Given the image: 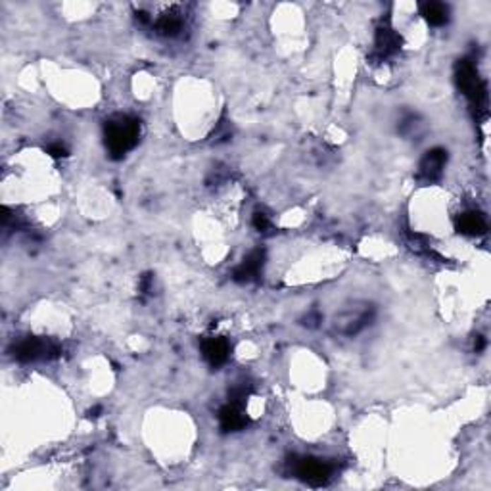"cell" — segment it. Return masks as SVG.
<instances>
[{"instance_id":"6da1fadb","label":"cell","mask_w":491,"mask_h":491,"mask_svg":"<svg viewBox=\"0 0 491 491\" xmlns=\"http://www.w3.org/2000/svg\"><path fill=\"white\" fill-rule=\"evenodd\" d=\"M141 135V125L129 115H117L106 123V146L112 158H123L129 150L135 148Z\"/></svg>"},{"instance_id":"7a4b0ae2","label":"cell","mask_w":491,"mask_h":491,"mask_svg":"<svg viewBox=\"0 0 491 491\" xmlns=\"http://www.w3.org/2000/svg\"><path fill=\"white\" fill-rule=\"evenodd\" d=\"M292 471L300 480L307 482L311 485H323L330 480V474H332V466L324 461H319V459H297L294 461V466Z\"/></svg>"},{"instance_id":"3957f363","label":"cell","mask_w":491,"mask_h":491,"mask_svg":"<svg viewBox=\"0 0 491 491\" xmlns=\"http://www.w3.org/2000/svg\"><path fill=\"white\" fill-rule=\"evenodd\" d=\"M58 348L52 345V343L42 342V340H37V338H28L23 342L18 343L16 348V359L18 361H23V363H29V361H35V359H41V357H50L58 355Z\"/></svg>"},{"instance_id":"277c9868","label":"cell","mask_w":491,"mask_h":491,"mask_svg":"<svg viewBox=\"0 0 491 491\" xmlns=\"http://www.w3.org/2000/svg\"><path fill=\"white\" fill-rule=\"evenodd\" d=\"M203 357L208 359L209 365L213 367H221L223 363H227L230 353V343L225 338H208L202 342Z\"/></svg>"},{"instance_id":"5b68a950","label":"cell","mask_w":491,"mask_h":491,"mask_svg":"<svg viewBox=\"0 0 491 491\" xmlns=\"http://www.w3.org/2000/svg\"><path fill=\"white\" fill-rule=\"evenodd\" d=\"M263 261H265L263 249H254V252L238 265V269L235 271L236 283H249V280H254V278L259 275V271H261Z\"/></svg>"},{"instance_id":"8992f818","label":"cell","mask_w":491,"mask_h":491,"mask_svg":"<svg viewBox=\"0 0 491 491\" xmlns=\"http://www.w3.org/2000/svg\"><path fill=\"white\" fill-rule=\"evenodd\" d=\"M445 162H447V152L442 148H434L430 152H426V155L420 162V175L428 181H434L437 177L442 175V169L445 167Z\"/></svg>"},{"instance_id":"52a82bcc","label":"cell","mask_w":491,"mask_h":491,"mask_svg":"<svg viewBox=\"0 0 491 491\" xmlns=\"http://www.w3.org/2000/svg\"><path fill=\"white\" fill-rule=\"evenodd\" d=\"M401 45V39L397 37V33L390 28H380L377 31V39H374V54L384 60L388 56L396 54Z\"/></svg>"},{"instance_id":"ba28073f","label":"cell","mask_w":491,"mask_h":491,"mask_svg":"<svg viewBox=\"0 0 491 491\" xmlns=\"http://www.w3.org/2000/svg\"><path fill=\"white\" fill-rule=\"evenodd\" d=\"M219 422H221V428L225 432H236L242 430L248 418L242 413V409L236 403H229L227 407H223L221 413H219Z\"/></svg>"},{"instance_id":"9c48e42d","label":"cell","mask_w":491,"mask_h":491,"mask_svg":"<svg viewBox=\"0 0 491 491\" xmlns=\"http://www.w3.org/2000/svg\"><path fill=\"white\" fill-rule=\"evenodd\" d=\"M457 227L463 235L480 236V235H484L485 230H487V223H485L482 213H476V211H466V213H463V215L459 217Z\"/></svg>"},{"instance_id":"30bf717a","label":"cell","mask_w":491,"mask_h":491,"mask_svg":"<svg viewBox=\"0 0 491 491\" xmlns=\"http://www.w3.org/2000/svg\"><path fill=\"white\" fill-rule=\"evenodd\" d=\"M420 10H422L424 20L428 21L430 25H434V28H442L449 20V10L442 2H424Z\"/></svg>"},{"instance_id":"8fae6325","label":"cell","mask_w":491,"mask_h":491,"mask_svg":"<svg viewBox=\"0 0 491 491\" xmlns=\"http://www.w3.org/2000/svg\"><path fill=\"white\" fill-rule=\"evenodd\" d=\"M155 28H158V31H160L162 35H167V37H175V35L181 33L182 20L175 14H165V16H162L160 20H158Z\"/></svg>"},{"instance_id":"7c38bea8","label":"cell","mask_w":491,"mask_h":491,"mask_svg":"<svg viewBox=\"0 0 491 491\" xmlns=\"http://www.w3.org/2000/svg\"><path fill=\"white\" fill-rule=\"evenodd\" d=\"M254 227H256L257 230H261V232H265V230H267L271 227L269 217L265 215V213H256V215H254Z\"/></svg>"},{"instance_id":"4fadbf2b","label":"cell","mask_w":491,"mask_h":491,"mask_svg":"<svg viewBox=\"0 0 491 491\" xmlns=\"http://www.w3.org/2000/svg\"><path fill=\"white\" fill-rule=\"evenodd\" d=\"M48 154L54 155V158H64V155H68V150H66V146H61V144H50L48 146Z\"/></svg>"},{"instance_id":"5bb4252c","label":"cell","mask_w":491,"mask_h":491,"mask_svg":"<svg viewBox=\"0 0 491 491\" xmlns=\"http://www.w3.org/2000/svg\"><path fill=\"white\" fill-rule=\"evenodd\" d=\"M474 348H476V351H482L485 348V340L482 336L476 338V343H474Z\"/></svg>"}]
</instances>
